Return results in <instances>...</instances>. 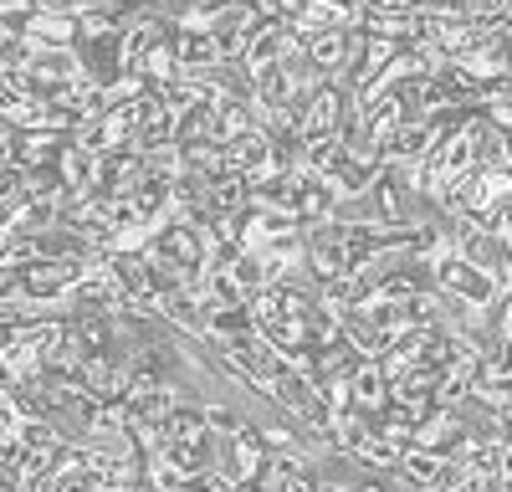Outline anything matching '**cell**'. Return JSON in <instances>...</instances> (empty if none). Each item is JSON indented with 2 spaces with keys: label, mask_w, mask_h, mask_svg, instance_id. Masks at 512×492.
<instances>
[{
  "label": "cell",
  "mask_w": 512,
  "mask_h": 492,
  "mask_svg": "<svg viewBox=\"0 0 512 492\" xmlns=\"http://www.w3.org/2000/svg\"><path fill=\"white\" fill-rule=\"evenodd\" d=\"M436 287H446V293H456V298H466L472 308H487V303H497L502 298V277L497 272H487L482 262H472V257H461L456 246H446V252L436 257Z\"/></svg>",
  "instance_id": "obj_1"
},
{
  "label": "cell",
  "mask_w": 512,
  "mask_h": 492,
  "mask_svg": "<svg viewBox=\"0 0 512 492\" xmlns=\"http://www.w3.org/2000/svg\"><path fill=\"white\" fill-rule=\"evenodd\" d=\"M205 421H210V431L236 436V431H241V421H246V410H236L231 400H210V405H205Z\"/></svg>",
  "instance_id": "obj_5"
},
{
  "label": "cell",
  "mask_w": 512,
  "mask_h": 492,
  "mask_svg": "<svg viewBox=\"0 0 512 492\" xmlns=\"http://www.w3.org/2000/svg\"><path fill=\"white\" fill-rule=\"evenodd\" d=\"M169 436H200L210 421H205V405H185V400H175V410H169Z\"/></svg>",
  "instance_id": "obj_4"
},
{
  "label": "cell",
  "mask_w": 512,
  "mask_h": 492,
  "mask_svg": "<svg viewBox=\"0 0 512 492\" xmlns=\"http://www.w3.org/2000/svg\"><path fill=\"white\" fill-rule=\"evenodd\" d=\"M344 149V134H313L303 139V175H328V164Z\"/></svg>",
  "instance_id": "obj_3"
},
{
  "label": "cell",
  "mask_w": 512,
  "mask_h": 492,
  "mask_svg": "<svg viewBox=\"0 0 512 492\" xmlns=\"http://www.w3.org/2000/svg\"><path fill=\"white\" fill-rule=\"evenodd\" d=\"M436 149V129L431 118H405L400 129L384 139V154H390V164H420L425 154Z\"/></svg>",
  "instance_id": "obj_2"
},
{
  "label": "cell",
  "mask_w": 512,
  "mask_h": 492,
  "mask_svg": "<svg viewBox=\"0 0 512 492\" xmlns=\"http://www.w3.org/2000/svg\"><path fill=\"white\" fill-rule=\"evenodd\" d=\"M354 492H390V487H379V482H359Z\"/></svg>",
  "instance_id": "obj_6"
}]
</instances>
